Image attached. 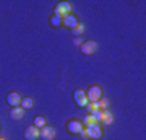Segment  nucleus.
<instances>
[{"label":"nucleus","mask_w":146,"mask_h":140,"mask_svg":"<svg viewBox=\"0 0 146 140\" xmlns=\"http://www.w3.org/2000/svg\"><path fill=\"white\" fill-rule=\"evenodd\" d=\"M25 139L26 140H37L39 139V129L36 125H28L25 129Z\"/></svg>","instance_id":"nucleus-7"},{"label":"nucleus","mask_w":146,"mask_h":140,"mask_svg":"<svg viewBox=\"0 0 146 140\" xmlns=\"http://www.w3.org/2000/svg\"><path fill=\"white\" fill-rule=\"evenodd\" d=\"M50 25H52L54 28L62 26V18H58V16H54V18H50Z\"/></svg>","instance_id":"nucleus-18"},{"label":"nucleus","mask_w":146,"mask_h":140,"mask_svg":"<svg viewBox=\"0 0 146 140\" xmlns=\"http://www.w3.org/2000/svg\"><path fill=\"white\" fill-rule=\"evenodd\" d=\"M73 98H75L76 104H78V106H81V108H84V106L89 103L88 98H86V93H84V91H81V90H76V91L73 93Z\"/></svg>","instance_id":"nucleus-8"},{"label":"nucleus","mask_w":146,"mask_h":140,"mask_svg":"<svg viewBox=\"0 0 146 140\" xmlns=\"http://www.w3.org/2000/svg\"><path fill=\"white\" fill-rule=\"evenodd\" d=\"M73 44H75V46H81V44H83L81 38H75V39H73Z\"/></svg>","instance_id":"nucleus-20"},{"label":"nucleus","mask_w":146,"mask_h":140,"mask_svg":"<svg viewBox=\"0 0 146 140\" xmlns=\"http://www.w3.org/2000/svg\"><path fill=\"white\" fill-rule=\"evenodd\" d=\"M107 106H109V101H107V99H99V101H98V108H99L101 111H106Z\"/></svg>","instance_id":"nucleus-19"},{"label":"nucleus","mask_w":146,"mask_h":140,"mask_svg":"<svg viewBox=\"0 0 146 140\" xmlns=\"http://www.w3.org/2000/svg\"><path fill=\"white\" fill-rule=\"evenodd\" d=\"M34 125L36 127H44V125H47V119L44 116H37V117H34Z\"/></svg>","instance_id":"nucleus-16"},{"label":"nucleus","mask_w":146,"mask_h":140,"mask_svg":"<svg viewBox=\"0 0 146 140\" xmlns=\"http://www.w3.org/2000/svg\"><path fill=\"white\" fill-rule=\"evenodd\" d=\"M67 129H68V132L70 134H73V135H80L81 132H83V129H84V125L80 122V121H70L67 124Z\"/></svg>","instance_id":"nucleus-6"},{"label":"nucleus","mask_w":146,"mask_h":140,"mask_svg":"<svg viewBox=\"0 0 146 140\" xmlns=\"http://www.w3.org/2000/svg\"><path fill=\"white\" fill-rule=\"evenodd\" d=\"M20 106L25 109V111H26V109H31L33 106H34V99L29 98V96H25V98H21V104H20Z\"/></svg>","instance_id":"nucleus-12"},{"label":"nucleus","mask_w":146,"mask_h":140,"mask_svg":"<svg viewBox=\"0 0 146 140\" xmlns=\"http://www.w3.org/2000/svg\"><path fill=\"white\" fill-rule=\"evenodd\" d=\"M112 121H114V117H112V113L106 109L104 113H102V121H101V124H104V125H110V124H112Z\"/></svg>","instance_id":"nucleus-13"},{"label":"nucleus","mask_w":146,"mask_h":140,"mask_svg":"<svg viewBox=\"0 0 146 140\" xmlns=\"http://www.w3.org/2000/svg\"><path fill=\"white\" fill-rule=\"evenodd\" d=\"M81 124H83L84 127H88V125H91V124H96V119H94V116H93V114H86Z\"/></svg>","instance_id":"nucleus-15"},{"label":"nucleus","mask_w":146,"mask_h":140,"mask_svg":"<svg viewBox=\"0 0 146 140\" xmlns=\"http://www.w3.org/2000/svg\"><path fill=\"white\" fill-rule=\"evenodd\" d=\"M7 103L10 104L11 108H16V106H20L21 104V96L18 93H8V96H7Z\"/></svg>","instance_id":"nucleus-9"},{"label":"nucleus","mask_w":146,"mask_h":140,"mask_svg":"<svg viewBox=\"0 0 146 140\" xmlns=\"http://www.w3.org/2000/svg\"><path fill=\"white\" fill-rule=\"evenodd\" d=\"M68 15H72V3L70 2H58L55 5V10H54V16H58L63 20Z\"/></svg>","instance_id":"nucleus-1"},{"label":"nucleus","mask_w":146,"mask_h":140,"mask_svg":"<svg viewBox=\"0 0 146 140\" xmlns=\"http://www.w3.org/2000/svg\"><path fill=\"white\" fill-rule=\"evenodd\" d=\"M0 140H5V139H2V137H0Z\"/></svg>","instance_id":"nucleus-21"},{"label":"nucleus","mask_w":146,"mask_h":140,"mask_svg":"<svg viewBox=\"0 0 146 140\" xmlns=\"http://www.w3.org/2000/svg\"><path fill=\"white\" fill-rule=\"evenodd\" d=\"M84 132L88 135V140H101L102 139V127H101L98 122L88 125V127H84Z\"/></svg>","instance_id":"nucleus-2"},{"label":"nucleus","mask_w":146,"mask_h":140,"mask_svg":"<svg viewBox=\"0 0 146 140\" xmlns=\"http://www.w3.org/2000/svg\"><path fill=\"white\" fill-rule=\"evenodd\" d=\"M83 33H84V25L78 21V25L75 26V28H72V34L73 36H81Z\"/></svg>","instance_id":"nucleus-14"},{"label":"nucleus","mask_w":146,"mask_h":140,"mask_svg":"<svg viewBox=\"0 0 146 140\" xmlns=\"http://www.w3.org/2000/svg\"><path fill=\"white\" fill-rule=\"evenodd\" d=\"M86 98H88L89 103H98L101 98H102V90L99 88V86H91V88L88 90V93H86Z\"/></svg>","instance_id":"nucleus-4"},{"label":"nucleus","mask_w":146,"mask_h":140,"mask_svg":"<svg viewBox=\"0 0 146 140\" xmlns=\"http://www.w3.org/2000/svg\"><path fill=\"white\" fill-rule=\"evenodd\" d=\"M62 25L72 29V28H75V26L78 25V18H76L75 15H68L67 18H63V20H62Z\"/></svg>","instance_id":"nucleus-11"},{"label":"nucleus","mask_w":146,"mask_h":140,"mask_svg":"<svg viewBox=\"0 0 146 140\" xmlns=\"http://www.w3.org/2000/svg\"><path fill=\"white\" fill-rule=\"evenodd\" d=\"M25 109L21 108V106H16V108H11V111H10V117L13 121H20V119H23V116H25Z\"/></svg>","instance_id":"nucleus-10"},{"label":"nucleus","mask_w":146,"mask_h":140,"mask_svg":"<svg viewBox=\"0 0 146 140\" xmlns=\"http://www.w3.org/2000/svg\"><path fill=\"white\" fill-rule=\"evenodd\" d=\"M80 51L83 52L84 56H93L98 52V42L96 41H83V44L80 46Z\"/></svg>","instance_id":"nucleus-3"},{"label":"nucleus","mask_w":146,"mask_h":140,"mask_svg":"<svg viewBox=\"0 0 146 140\" xmlns=\"http://www.w3.org/2000/svg\"><path fill=\"white\" fill-rule=\"evenodd\" d=\"M84 108H86V111H88L89 114H91V113H94V111H98V103H88L86 104V106H84Z\"/></svg>","instance_id":"nucleus-17"},{"label":"nucleus","mask_w":146,"mask_h":140,"mask_svg":"<svg viewBox=\"0 0 146 140\" xmlns=\"http://www.w3.org/2000/svg\"><path fill=\"white\" fill-rule=\"evenodd\" d=\"M39 137L42 140H54L55 139V129H54L52 125H44L39 130Z\"/></svg>","instance_id":"nucleus-5"}]
</instances>
